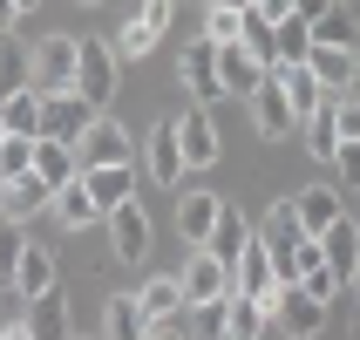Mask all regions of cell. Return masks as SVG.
Listing matches in <instances>:
<instances>
[{
  "mask_svg": "<svg viewBox=\"0 0 360 340\" xmlns=\"http://www.w3.org/2000/svg\"><path fill=\"white\" fill-rule=\"evenodd\" d=\"M231 293H238V300H259L265 313H272V306H279V265H272V245L259 239V232H252V239H245V252L238 259H231Z\"/></svg>",
  "mask_w": 360,
  "mask_h": 340,
  "instance_id": "cell-1",
  "label": "cell"
},
{
  "mask_svg": "<svg viewBox=\"0 0 360 340\" xmlns=\"http://www.w3.org/2000/svg\"><path fill=\"white\" fill-rule=\"evenodd\" d=\"M75 34H48L34 41V55H27V82H34L41 96H68L75 89Z\"/></svg>",
  "mask_w": 360,
  "mask_h": 340,
  "instance_id": "cell-2",
  "label": "cell"
},
{
  "mask_svg": "<svg viewBox=\"0 0 360 340\" xmlns=\"http://www.w3.org/2000/svg\"><path fill=\"white\" fill-rule=\"evenodd\" d=\"M116 48H109V41H82L75 48V96L89 102V109H109V102H116Z\"/></svg>",
  "mask_w": 360,
  "mask_h": 340,
  "instance_id": "cell-3",
  "label": "cell"
},
{
  "mask_svg": "<svg viewBox=\"0 0 360 340\" xmlns=\"http://www.w3.org/2000/svg\"><path fill=\"white\" fill-rule=\"evenodd\" d=\"M96 163H136V143H129V130H122L109 109L75 137V170H96Z\"/></svg>",
  "mask_w": 360,
  "mask_h": 340,
  "instance_id": "cell-4",
  "label": "cell"
},
{
  "mask_svg": "<svg viewBox=\"0 0 360 340\" xmlns=\"http://www.w3.org/2000/svg\"><path fill=\"white\" fill-rule=\"evenodd\" d=\"M177 279H184V313H191V306H224L231 300V265H224L218 252H204V245L191 252V265H184Z\"/></svg>",
  "mask_w": 360,
  "mask_h": 340,
  "instance_id": "cell-5",
  "label": "cell"
},
{
  "mask_svg": "<svg viewBox=\"0 0 360 340\" xmlns=\"http://www.w3.org/2000/svg\"><path fill=\"white\" fill-rule=\"evenodd\" d=\"M143 177L163 184V191H177L184 177H191V163H184V143H177V116H163L157 130H150V150H143Z\"/></svg>",
  "mask_w": 360,
  "mask_h": 340,
  "instance_id": "cell-6",
  "label": "cell"
},
{
  "mask_svg": "<svg viewBox=\"0 0 360 340\" xmlns=\"http://www.w3.org/2000/svg\"><path fill=\"white\" fill-rule=\"evenodd\" d=\"M245 109H252V130H259L265 143H285L292 130H300V116H292V102H285V89H279V75H265L252 96H245Z\"/></svg>",
  "mask_w": 360,
  "mask_h": 340,
  "instance_id": "cell-7",
  "label": "cell"
},
{
  "mask_svg": "<svg viewBox=\"0 0 360 340\" xmlns=\"http://www.w3.org/2000/svg\"><path fill=\"white\" fill-rule=\"evenodd\" d=\"M102 225H109V252H116L122 265H143V259H150V211H143V198L116 204Z\"/></svg>",
  "mask_w": 360,
  "mask_h": 340,
  "instance_id": "cell-8",
  "label": "cell"
},
{
  "mask_svg": "<svg viewBox=\"0 0 360 340\" xmlns=\"http://www.w3.org/2000/svg\"><path fill=\"white\" fill-rule=\"evenodd\" d=\"M177 82H184V96L198 102V109H211V102L224 96L218 89V48H211V41H191L177 55Z\"/></svg>",
  "mask_w": 360,
  "mask_h": 340,
  "instance_id": "cell-9",
  "label": "cell"
},
{
  "mask_svg": "<svg viewBox=\"0 0 360 340\" xmlns=\"http://www.w3.org/2000/svg\"><path fill=\"white\" fill-rule=\"evenodd\" d=\"M177 143H184V163L191 170H211L224 157V137H218V116L211 109H184L177 116Z\"/></svg>",
  "mask_w": 360,
  "mask_h": 340,
  "instance_id": "cell-10",
  "label": "cell"
},
{
  "mask_svg": "<svg viewBox=\"0 0 360 340\" xmlns=\"http://www.w3.org/2000/svg\"><path fill=\"white\" fill-rule=\"evenodd\" d=\"M218 218H224V198H218V191H177V239L191 245V252L211 245Z\"/></svg>",
  "mask_w": 360,
  "mask_h": 340,
  "instance_id": "cell-11",
  "label": "cell"
},
{
  "mask_svg": "<svg viewBox=\"0 0 360 340\" xmlns=\"http://www.w3.org/2000/svg\"><path fill=\"white\" fill-rule=\"evenodd\" d=\"M292 211H300V232H306V239L333 232V225L347 218V204H340V184H306V191H292Z\"/></svg>",
  "mask_w": 360,
  "mask_h": 340,
  "instance_id": "cell-12",
  "label": "cell"
},
{
  "mask_svg": "<svg viewBox=\"0 0 360 340\" xmlns=\"http://www.w3.org/2000/svg\"><path fill=\"white\" fill-rule=\"evenodd\" d=\"M102 109H89V102L68 89V96H41V137H61V143H75L89 122H96Z\"/></svg>",
  "mask_w": 360,
  "mask_h": 340,
  "instance_id": "cell-13",
  "label": "cell"
},
{
  "mask_svg": "<svg viewBox=\"0 0 360 340\" xmlns=\"http://www.w3.org/2000/svg\"><path fill=\"white\" fill-rule=\"evenodd\" d=\"M272 327H279L285 340H313V334L326 327V306H320V300H306L300 286H285L279 306H272Z\"/></svg>",
  "mask_w": 360,
  "mask_h": 340,
  "instance_id": "cell-14",
  "label": "cell"
},
{
  "mask_svg": "<svg viewBox=\"0 0 360 340\" xmlns=\"http://www.w3.org/2000/svg\"><path fill=\"white\" fill-rule=\"evenodd\" d=\"M48 211H55V225L61 232H89V225H102V204L89 198V184H82V170L68 184H61L55 198H48Z\"/></svg>",
  "mask_w": 360,
  "mask_h": 340,
  "instance_id": "cell-15",
  "label": "cell"
},
{
  "mask_svg": "<svg viewBox=\"0 0 360 340\" xmlns=\"http://www.w3.org/2000/svg\"><path fill=\"white\" fill-rule=\"evenodd\" d=\"M82 184H89V198H96L102 218H109L116 204L136 198V163H96V170H82Z\"/></svg>",
  "mask_w": 360,
  "mask_h": 340,
  "instance_id": "cell-16",
  "label": "cell"
},
{
  "mask_svg": "<svg viewBox=\"0 0 360 340\" xmlns=\"http://www.w3.org/2000/svg\"><path fill=\"white\" fill-rule=\"evenodd\" d=\"M48 198H55V191H48L34 170H27V177H7L0 184V225H27L34 211H48Z\"/></svg>",
  "mask_w": 360,
  "mask_h": 340,
  "instance_id": "cell-17",
  "label": "cell"
},
{
  "mask_svg": "<svg viewBox=\"0 0 360 340\" xmlns=\"http://www.w3.org/2000/svg\"><path fill=\"white\" fill-rule=\"evenodd\" d=\"M306 68H313V82H320L326 96H347L360 55H354V48H320V41H313V48H306Z\"/></svg>",
  "mask_w": 360,
  "mask_h": 340,
  "instance_id": "cell-18",
  "label": "cell"
},
{
  "mask_svg": "<svg viewBox=\"0 0 360 340\" xmlns=\"http://www.w3.org/2000/svg\"><path fill=\"white\" fill-rule=\"evenodd\" d=\"M136 306H143V320H150V327L184 320V279H177V272H150L143 293H136Z\"/></svg>",
  "mask_w": 360,
  "mask_h": 340,
  "instance_id": "cell-19",
  "label": "cell"
},
{
  "mask_svg": "<svg viewBox=\"0 0 360 340\" xmlns=\"http://www.w3.org/2000/svg\"><path fill=\"white\" fill-rule=\"evenodd\" d=\"M7 286H14V293H20L27 306H34L41 293H55V252L27 239V252H20V265H14V279H7Z\"/></svg>",
  "mask_w": 360,
  "mask_h": 340,
  "instance_id": "cell-20",
  "label": "cell"
},
{
  "mask_svg": "<svg viewBox=\"0 0 360 340\" xmlns=\"http://www.w3.org/2000/svg\"><path fill=\"white\" fill-rule=\"evenodd\" d=\"M259 82H265V68H259V61H252V55H245V41H231V48H218V89H224V96H252V89H259Z\"/></svg>",
  "mask_w": 360,
  "mask_h": 340,
  "instance_id": "cell-21",
  "label": "cell"
},
{
  "mask_svg": "<svg viewBox=\"0 0 360 340\" xmlns=\"http://www.w3.org/2000/svg\"><path fill=\"white\" fill-rule=\"evenodd\" d=\"M0 122H7V137H41V89L34 82L0 96Z\"/></svg>",
  "mask_w": 360,
  "mask_h": 340,
  "instance_id": "cell-22",
  "label": "cell"
},
{
  "mask_svg": "<svg viewBox=\"0 0 360 340\" xmlns=\"http://www.w3.org/2000/svg\"><path fill=\"white\" fill-rule=\"evenodd\" d=\"M48 191H61V184L75 177V143H61V137H34V163H27Z\"/></svg>",
  "mask_w": 360,
  "mask_h": 340,
  "instance_id": "cell-23",
  "label": "cell"
},
{
  "mask_svg": "<svg viewBox=\"0 0 360 340\" xmlns=\"http://www.w3.org/2000/svg\"><path fill=\"white\" fill-rule=\"evenodd\" d=\"M265 327H272V313H265L259 300H224V320H218V340H265Z\"/></svg>",
  "mask_w": 360,
  "mask_h": 340,
  "instance_id": "cell-24",
  "label": "cell"
},
{
  "mask_svg": "<svg viewBox=\"0 0 360 340\" xmlns=\"http://www.w3.org/2000/svg\"><path fill=\"white\" fill-rule=\"evenodd\" d=\"M272 75H279V89H285V102H292V116H313V109H326V89L320 82H313V68H306V61H292V68H272Z\"/></svg>",
  "mask_w": 360,
  "mask_h": 340,
  "instance_id": "cell-25",
  "label": "cell"
},
{
  "mask_svg": "<svg viewBox=\"0 0 360 340\" xmlns=\"http://www.w3.org/2000/svg\"><path fill=\"white\" fill-rule=\"evenodd\" d=\"M320 252H326V265H333L340 279H354V265H360V218H340L333 232H320Z\"/></svg>",
  "mask_w": 360,
  "mask_h": 340,
  "instance_id": "cell-26",
  "label": "cell"
},
{
  "mask_svg": "<svg viewBox=\"0 0 360 340\" xmlns=\"http://www.w3.org/2000/svg\"><path fill=\"white\" fill-rule=\"evenodd\" d=\"M150 334V320H143L136 293H116V300L102 306V340H143Z\"/></svg>",
  "mask_w": 360,
  "mask_h": 340,
  "instance_id": "cell-27",
  "label": "cell"
},
{
  "mask_svg": "<svg viewBox=\"0 0 360 340\" xmlns=\"http://www.w3.org/2000/svg\"><path fill=\"white\" fill-rule=\"evenodd\" d=\"M259 239L272 245V252H292V245L306 239V232H300V211H292V198H279V204L259 218Z\"/></svg>",
  "mask_w": 360,
  "mask_h": 340,
  "instance_id": "cell-28",
  "label": "cell"
},
{
  "mask_svg": "<svg viewBox=\"0 0 360 340\" xmlns=\"http://www.w3.org/2000/svg\"><path fill=\"white\" fill-rule=\"evenodd\" d=\"M292 286H300L306 300H320V306H333V300H340V293H347V279H340V272H333V265H326V252H320V259H313V265H300V279H292Z\"/></svg>",
  "mask_w": 360,
  "mask_h": 340,
  "instance_id": "cell-29",
  "label": "cell"
},
{
  "mask_svg": "<svg viewBox=\"0 0 360 340\" xmlns=\"http://www.w3.org/2000/svg\"><path fill=\"white\" fill-rule=\"evenodd\" d=\"M27 327H34V340H68V300H61V286L34 300V313H27Z\"/></svg>",
  "mask_w": 360,
  "mask_h": 340,
  "instance_id": "cell-30",
  "label": "cell"
},
{
  "mask_svg": "<svg viewBox=\"0 0 360 340\" xmlns=\"http://www.w3.org/2000/svg\"><path fill=\"white\" fill-rule=\"evenodd\" d=\"M245 239H252V225H245L238 211L224 204V218H218V232H211V245H204V252H218V259L231 265V259H238V252H245Z\"/></svg>",
  "mask_w": 360,
  "mask_h": 340,
  "instance_id": "cell-31",
  "label": "cell"
},
{
  "mask_svg": "<svg viewBox=\"0 0 360 340\" xmlns=\"http://www.w3.org/2000/svg\"><path fill=\"white\" fill-rule=\"evenodd\" d=\"M300 130H306V150H313L320 163H333V150H340V137H333V96H326V109H313Z\"/></svg>",
  "mask_w": 360,
  "mask_h": 340,
  "instance_id": "cell-32",
  "label": "cell"
},
{
  "mask_svg": "<svg viewBox=\"0 0 360 340\" xmlns=\"http://www.w3.org/2000/svg\"><path fill=\"white\" fill-rule=\"evenodd\" d=\"M313 41H320V48H354V55H360V20L347 14V7H333V14L313 27Z\"/></svg>",
  "mask_w": 360,
  "mask_h": 340,
  "instance_id": "cell-33",
  "label": "cell"
},
{
  "mask_svg": "<svg viewBox=\"0 0 360 340\" xmlns=\"http://www.w3.org/2000/svg\"><path fill=\"white\" fill-rule=\"evenodd\" d=\"M198 41H211V48H231V41H245V14H238V7H211Z\"/></svg>",
  "mask_w": 360,
  "mask_h": 340,
  "instance_id": "cell-34",
  "label": "cell"
},
{
  "mask_svg": "<svg viewBox=\"0 0 360 340\" xmlns=\"http://www.w3.org/2000/svg\"><path fill=\"white\" fill-rule=\"evenodd\" d=\"M109 48H116V61H143L150 48H157V34H150V27H143L136 14H129V20L116 27V41H109Z\"/></svg>",
  "mask_w": 360,
  "mask_h": 340,
  "instance_id": "cell-35",
  "label": "cell"
},
{
  "mask_svg": "<svg viewBox=\"0 0 360 340\" xmlns=\"http://www.w3.org/2000/svg\"><path fill=\"white\" fill-rule=\"evenodd\" d=\"M272 41H279V68H292V61H306V48H313V27H306V20H285V27H272Z\"/></svg>",
  "mask_w": 360,
  "mask_h": 340,
  "instance_id": "cell-36",
  "label": "cell"
},
{
  "mask_svg": "<svg viewBox=\"0 0 360 340\" xmlns=\"http://www.w3.org/2000/svg\"><path fill=\"white\" fill-rule=\"evenodd\" d=\"M27 163H34V137H0V184L27 177Z\"/></svg>",
  "mask_w": 360,
  "mask_h": 340,
  "instance_id": "cell-37",
  "label": "cell"
},
{
  "mask_svg": "<svg viewBox=\"0 0 360 340\" xmlns=\"http://www.w3.org/2000/svg\"><path fill=\"white\" fill-rule=\"evenodd\" d=\"M20 252H27V225H0V286L14 279Z\"/></svg>",
  "mask_w": 360,
  "mask_h": 340,
  "instance_id": "cell-38",
  "label": "cell"
},
{
  "mask_svg": "<svg viewBox=\"0 0 360 340\" xmlns=\"http://www.w3.org/2000/svg\"><path fill=\"white\" fill-rule=\"evenodd\" d=\"M333 137H340V143H360V96H354V89L333 96Z\"/></svg>",
  "mask_w": 360,
  "mask_h": 340,
  "instance_id": "cell-39",
  "label": "cell"
},
{
  "mask_svg": "<svg viewBox=\"0 0 360 340\" xmlns=\"http://www.w3.org/2000/svg\"><path fill=\"white\" fill-rule=\"evenodd\" d=\"M136 20H143V27H150V34L163 41V27L177 20V0H143V7H136Z\"/></svg>",
  "mask_w": 360,
  "mask_h": 340,
  "instance_id": "cell-40",
  "label": "cell"
},
{
  "mask_svg": "<svg viewBox=\"0 0 360 340\" xmlns=\"http://www.w3.org/2000/svg\"><path fill=\"white\" fill-rule=\"evenodd\" d=\"M245 14L259 20V27H285V20H292V0H252Z\"/></svg>",
  "mask_w": 360,
  "mask_h": 340,
  "instance_id": "cell-41",
  "label": "cell"
},
{
  "mask_svg": "<svg viewBox=\"0 0 360 340\" xmlns=\"http://www.w3.org/2000/svg\"><path fill=\"white\" fill-rule=\"evenodd\" d=\"M333 170H340V184L360 191V143H340V150H333Z\"/></svg>",
  "mask_w": 360,
  "mask_h": 340,
  "instance_id": "cell-42",
  "label": "cell"
},
{
  "mask_svg": "<svg viewBox=\"0 0 360 340\" xmlns=\"http://www.w3.org/2000/svg\"><path fill=\"white\" fill-rule=\"evenodd\" d=\"M340 0H292V20H306V27H320L326 14H333Z\"/></svg>",
  "mask_w": 360,
  "mask_h": 340,
  "instance_id": "cell-43",
  "label": "cell"
},
{
  "mask_svg": "<svg viewBox=\"0 0 360 340\" xmlns=\"http://www.w3.org/2000/svg\"><path fill=\"white\" fill-rule=\"evenodd\" d=\"M143 340H191V334H184V320H163V327H150Z\"/></svg>",
  "mask_w": 360,
  "mask_h": 340,
  "instance_id": "cell-44",
  "label": "cell"
},
{
  "mask_svg": "<svg viewBox=\"0 0 360 340\" xmlns=\"http://www.w3.org/2000/svg\"><path fill=\"white\" fill-rule=\"evenodd\" d=\"M0 340H34V327H27V320H7V327H0Z\"/></svg>",
  "mask_w": 360,
  "mask_h": 340,
  "instance_id": "cell-45",
  "label": "cell"
},
{
  "mask_svg": "<svg viewBox=\"0 0 360 340\" xmlns=\"http://www.w3.org/2000/svg\"><path fill=\"white\" fill-rule=\"evenodd\" d=\"M34 7H41V0H14V20H20V14H34Z\"/></svg>",
  "mask_w": 360,
  "mask_h": 340,
  "instance_id": "cell-46",
  "label": "cell"
},
{
  "mask_svg": "<svg viewBox=\"0 0 360 340\" xmlns=\"http://www.w3.org/2000/svg\"><path fill=\"white\" fill-rule=\"evenodd\" d=\"M211 7H238V14H245V7H252V0H211Z\"/></svg>",
  "mask_w": 360,
  "mask_h": 340,
  "instance_id": "cell-47",
  "label": "cell"
},
{
  "mask_svg": "<svg viewBox=\"0 0 360 340\" xmlns=\"http://www.w3.org/2000/svg\"><path fill=\"white\" fill-rule=\"evenodd\" d=\"M347 293H354V300H360V265H354V279H347Z\"/></svg>",
  "mask_w": 360,
  "mask_h": 340,
  "instance_id": "cell-48",
  "label": "cell"
},
{
  "mask_svg": "<svg viewBox=\"0 0 360 340\" xmlns=\"http://www.w3.org/2000/svg\"><path fill=\"white\" fill-rule=\"evenodd\" d=\"M354 340H360V306H354Z\"/></svg>",
  "mask_w": 360,
  "mask_h": 340,
  "instance_id": "cell-49",
  "label": "cell"
},
{
  "mask_svg": "<svg viewBox=\"0 0 360 340\" xmlns=\"http://www.w3.org/2000/svg\"><path fill=\"white\" fill-rule=\"evenodd\" d=\"M82 7H102V0H82Z\"/></svg>",
  "mask_w": 360,
  "mask_h": 340,
  "instance_id": "cell-50",
  "label": "cell"
},
{
  "mask_svg": "<svg viewBox=\"0 0 360 340\" xmlns=\"http://www.w3.org/2000/svg\"><path fill=\"white\" fill-rule=\"evenodd\" d=\"M0 137H7V122H0Z\"/></svg>",
  "mask_w": 360,
  "mask_h": 340,
  "instance_id": "cell-51",
  "label": "cell"
},
{
  "mask_svg": "<svg viewBox=\"0 0 360 340\" xmlns=\"http://www.w3.org/2000/svg\"><path fill=\"white\" fill-rule=\"evenodd\" d=\"M68 340H82V334H68Z\"/></svg>",
  "mask_w": 360,
  "mask_h": 340,
  "instance_id": "cell-52",
  "label": "cell"
},
{
  "mask_svg": "<svg viewBox=\"0 0 360 340\" xmlns=\"http://www.w3.org/2000/svg\"><path fill=\"white\" fill-rule=\"evenodd\" d=\"M0 41H7V34H0Z\"/></svg>",
  "mask_w": 360,
  "mask_h": 340,
  "instance_id": "cell-53",
  "label": "cell"
}]
</instances>
